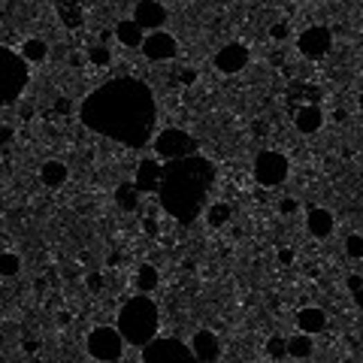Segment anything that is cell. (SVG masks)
<instances>
[{"mask_svg":"<svg viewBox=\"0 0 363 363\" xmlns=\"http://www.w3.org/2000/svg\"><path fill=\"white\" fill-rule=\"evenodd\" d=\"M12 127H0V145H6V143H12Z\"/></svg>","mask_w":363,"mask_h":363,"instance_id":"cell-37","label":"cell"},{"mask_svg":"<svg viewBox=\"0 0 363 363\" xmlns=\"http://www.w3.org/2000/svg\"><path fill=\"white\" fill-rule=\"evenodd\" d=\"M267 354L272 360H282L287 354V339H282V336H269V339H267Z\"/></svg>","mask_w":363,"mask_h":363,"instance_id":"cell-29","label":"cell"},{"mask_svg":"<svg viewBox=\"0 0 363 363\" xmlns=\"http://www.w3.org/2000/svg\"><path fill=\"white\" fill-rule=\"evenodd\" d=\"M296 327H300V333H306V336L321 333V330L327 327V315L315 306H306V309L296 312Z\"/></svg>","mask_w":363,"mask_h":363,"instance_id":"cell-17","label":"cell"},{"mask_svg":"<svg viewBox=\"0 0 363 363\" xmlns=\"http://www.w3.org/2000/svg\"><path fill=\"white\" fill-rule=\"evenodd\" d=\"M306 227H309V233H312V236L327 239L330 233H333V227H336L333 212H330V209H309V215H306Z\"/></svg>","mask_w":363,"mask_h":363,"instance_id":"cell-16","label":"cell"},{"mask_svg":"<svg viewBox=\"0 0 363 363\" xmlns=\"http://www.w3.org/2000/svg\"><path fill=\"white\" fill-rule=\"evenodd\" d=\"M291 97H294V100H309V106H318L321 91L312 88V85H303V82H296V85L291 88Z\"/></svg>","mask_w":363,"mask_h":363,"instance_id":"cell-28","label":"cell"},{"mask_svg":"<svg viewBox=\"0 0 363 363\" xmlns=\"http://www.w3.org/2000/svg\"><path fill=\"white\" fill-rule=\"evenodd\" d=\"M360 112H363V94H360Z\"/></svg>","mask_w":363,"mask_h":363,"instance_id":"cell-41","label":"cell"},{"mask_svg":"<svg viewBox=\"0 0 363 363\" xmlns=\"http://www.w3.org/2000/svg\"><path fill=\"white\" fill-rule=\"evenodd\" d=\"M215 176H218L215 163L209 158H200V154L167 163L158 188V200L163 212L170 218H176L179 224H191L194 218H200L206 197L215 185Z\"/></svg>","mask_w":363,"mask_h":363,"instance_id":"cell-2","label":"cell"},{"mask_svg":"<svg viewBox=\"0 0 363 363\" xmlns=\"http://www.w3.org/2000/svg\"><path fill=\"white\" fill-rule=\"evenodd\" d=\"M230 218H233V212H230L227 203H215V206L206 209V224H209V227H224Z\"/></svg>","mask_w":363,"mask_h":363,"instance_id":"cell-24","label":"cell"},{"mask_svg":"<svg viewBox=\"0 0 363 363\" xmlns=\"http://www.w3.org/2000/svg\"><path fill=\"white\" fill-rule=\"evenodd\" d=\"M134 21L143 30H152L158 34L161 24H167V6L158 3V0H143V3L134 6Z\"/></svg>","mask_w":363,"mask_h":363,"instance_id":"cell-12","label":"cell"},{"mask_svg":"<svg viewBox=\"0 0 363 363\" xmlns=\"http://www.w3.org/2000/svg\"><path fill=\"white\" fill-rule=\"evenodd\" d=\"M143 230H145L148 236H158V221H154L152 215H145V218H143Z\"/></svg>","mask_w":363,"mask_h":363,"instance_id":"cell-34","label":"cell"},{"mask_svg":"<svg viewBox=\"0 0 363 363\" xmlns=\"http://www.w3.org/2000/svg\"><path fill=\"white\" fill-rule=\"evenodd\" d=\"M143 363H197L191 345L182 339H152L143 348Z\"/></svg>","mask_w":363,"mask_h":363,"instance_id":"cell-7","label":"cell"},{"mask_svg":"<svg viewBox=\"0 0 363 363\" xmlns=\"http://www.w3.org/2000/svg\"><path fill=\"white\" fill-rule=\"evenodd\" d=\"M179 82H182V85H194V82H197V70L194 67L179 70Z\"/></svg>","mask_w":363,"mask_h":363,"instance_id":"cell-32","label":"cell"},{"mask_svg":"<svg viewBox=\"0 0 363 363\" xmlns=\"http://www.w3.org/2000/svg\"><path fill=\"white\" fill-rule=\"evenodd\" d=\"M154 152H158L161 161L172 163V161L197 154V139L191 134H185V130H179V127H167L158 134V139H154Z\"/></svg>","mask_w":363,"mask_h":363,"instance_id":"cell-6","label":"cell"},{"mask_svg":"<svg viewBox=\"0 0 363 363\" xmlns=\"http://www.w3.org/2000/svg\"><path fill=\"white\" fill-rule=\"evenodd\" d=\"M88 61L94 64V67H109V64H112V48L109 46H100V43L91 46L88 48Z\"/></svg>","mask_w":363,"mask_h":363,"instance_id":"cell-27","label":"cell"},{"mask_svg":"<svg viewBox=\"0 0 363 363\" xmlns=\"http://www.w3.org/2000/svg\"><path fill=\"white\" fill-rule=\"evenodd\" d=\"M179 52V43L176 37L167 34V30H158V34H148L143 39V55L148 61H172Z\"/></svg>","mask_w":363,"mask_h":363,"instance_id":"cell-11","label":"cell"},{"mask_svg":"<svg viewBox=\"0 0 363 363\" xmlns=\"http://www.w3.org/2000/svg\"><path fill=\"white\" fill-rule=\"evenodd\" d=\"M354 303H357V309H363V287L360 291H354Z\"/></svg>","mask_w":363,"mask_h":363,"instance_id":"cell-40","label":"cell"},{"mask_svg":"<svg viewBox=\"0 0 363 363\" xmlns=\"http://www.w3.org/2000/svg\"><path fill=\"white\" fill-rule=\"evenodd\" d=\"M70 170L64 161H46L43 167H39V182H43L46 188H61L64 182H67Z\"/></svg>","mask_w":363,"mask_h":363,"instance_id":"cell-18","label":"cell"},{"mask_svg":"<svg viewBox=\"0 0 363 363\" xmlns=\"http://www.w3.org/2000/svg\"><path fill=\"white\" fill-rule=\"evenodd\" d=\"M19 55L24 57V64H43L48 57V43L46 39H39V37H30V39H24L21 43Z\"/></svg>","mask_w":363,"mask_h":363,"instance_id":"cell-21","label":"cell"},{"mask_svg":"<svg viewBox=\"0 0 363 363\" xmlns=\"http://www.w3.org/2000/svg\"><path fill=\"white\" fill-rule=\"evenodd\" d=\"M360 287H363V278L360 276H348V291L354 294V291H360Z\"/></svg>","mask_w":363,"mask_h":363,"instance_id":"cell-38","label":"cell"},{"mask_svg":"<svg viewBox=\"0 0 363 363\" xmlns=\"http://www.w3.org/2000/svg\"><path fill=\"white\" fill-rule=\"evenodd\" d=\"M215 67L221 73H227V76H233V73H242L249 67V46L242 43H227L221 46L215 52Z\"/></svg>","mask_w":363,"mask_h":363,"instance_id":"cell-10","label":"cell"},{"mask_svg":"<svg viewBox=\"0 0 363 363\" xmlns=\"http://www.w3.org/2000/svg\"><path fill=\"white\" fill-rule=\"evenodd\" d=\"M88 287H91V291H103V276H100V272H91V276H88Z\"/></svg>","mask_w":363,"mask_h":363,"instance_id":"cell-35","label":"cell"},{"mask_svg":"<svg viewBox=\"0 0 363 363\" xmlns=\"http://www.w3.org/2000/svg\"><path fill=\"white\" fill-rule=\"evenodd\" d=\"M158 324H161L158 306L145 294L130 296L118 312V333L125 336V342L139 345V348H145L158 336Z\"/></svg>","mask_w":363,"mask_h":363,"instance_id":"cell-3","label":"cell"},{"mask_svg":"<svg viewBox=\"0 0 363 363\" xmlns=\"http://www.w3.org/2000/svg\"><path fill=\"white\" fill-rule=\"evenodd\" d=\"M28 82H30V73L24 57L19 52H12V48L0 46V106H10L19 100L24 88H28Z\"/></svg>","mask_w":363,"mask_h":363,"instance_id":"cell-4","label":"cell"},{"mask_svg":"<svg viewBox=\"0 0 363 363\" xmlns=\"http://www.w3.org/2000/svg\"><path fill=\"white\" fill-rule=\"evenodd\" d=\"M161 176H163V167L158 163V158H143L134 176V188L139 194H152L161 188Z\"/></svg>","mask_w":363,"mask_h":363,"instance_id":"cell-13","label":"cell"},{"mask_svg":"<svg viewBox=\"0 0 363 363\" xmlns=\"http://www.w3.org/2000/svg\"><path fill=\"white\" fill-rule=\"evenodd\" d=\"M19 269H21V258H19V254H12V251L0 254V276L12 278V276H19Z\"/></svg>","mask_w":363,"mask_h":363,"instance_id":"cell-26","label":"cell"},{"mask_svg":"<svg viewBox=\"0 0 363 363\" xmlns=\"http://www.w3.org/2000/svg\"><path fill=\"white\" fill-rule=\"evenodd\" d=\"M55 112H61V115L70 112V100H67V97H57V100H55Z\"/></svg>","mask_w":363,"mask_h":363,"instance_id":"cell-36","label":"cell"},{"mask_svg":"<svg viewBox=\"0 0 363 363\" xmlns=\"http://www.w3.org/2000/svg\"><path fill=\"white\" fill-rule=\"evenodd\" d=\"M345 251H348V258H363V236L357 233H351L348 239H345Z\"/></svg>","mask_w":363,"mask_h":363,"instance_id":"cell-30","label":"cell"},{"mask_svg":"<svg viewBox=\"0 0 363 363\" xmlns=\"http://www.w3.org/2000/svg\"><path fill=\"white\" fill-rule=\"evenodd\" d=\"M79 118L88 130L106 139L127 148H143L154 136L158 103L143 79L121 76L91 91L79 106Z\"/></svg>","mask_w":363,"mask_h":363,"instance_id":"cell-1","label":"cell"},{"mask_svg":"<svg viewBox=\"0 0 363 363\" xmlns=\"http://www.w3.org/2000/svg\"><path fill=\"white\" fill-rule=\"evenodd\" d=\"M294 125L300 134H318L321 125H324V112H321L318 106L303 103V106H296V112H294Z\"/></svg>","mask_w":363,"mask_h":363,"instance_id":"cell-15","label":"cell"},{"mask_svg":"<svg viewBox=\"0 0 363 363\" xmlns=\"http://www.w3.org/2000/svg\"><path fill=\"white\" fill-rule=\"evenodd\" d=\"M158 282H161L158 267H152V263H143V267L136 269V291L148 294V291H154V287H158Z\"/></svg>","mask_w":363,"mask_h":363,"instance_id":"cell-23","label":"cell"},{"mask_svg":"<svg viewBox=\"0 0 363 363\" xmlns=\"http://www.w3.org/2000/svg\"><path fill=\"white\" fill-rule=\"evenodd\" d=\"M88 354L100 363H115L125 354V336L118 327H94L88 333Z\"/></svg>","mask_w":363,"mask_h":363,"instance_id":"cell-5","label":"cell"},{"mask_svg":"<svg viewBox=\"0 0 363 363\" xmlns=\"http://www.w3.org/2000/svg\"><path fill=\"white\" fill-rule=\"evenodd\" d=\"M115 37H118V43H125L130 48H136V46H143V28L134 21V19H125V21H118L115 24Z\"/></svg>","mask_w":363,"mask_h":363,"instance_id":"cell-19","label":"cell"},{"mask_svg":"<svg viewBox=\"0 0 363 363\" xmlns=\"http://www.w3.org/2000/svg\"><path fill=\"white\" fill-rule=\"evenodd\" d=\"M296 48H300V55L309 57V61H321V57H327V52L333 48V30L324 28V24H312V28H306L296 37Z\"/></svg>","mask_w":363,"mask_h":363,"instance_id":"cell-9","label":"cell"},{"mask_svg":"<svg viewBox=\"0 0 363 363\" xmlns=\"http://www.w3.org/2000/svg\"><path fill=\"white\" fill-rule=\"evenodd\" d=\"M57 19H61L64 28L76 30V28H82V24H85V12H82V6H79V3L61 0V3H57Z\"/></svg>","mask_w":363,"mask_h":363,"instance_id":"cell-20","label":"cell"},{"mask_svg":"<svg viewBox=\"0 0 363 363\" xmlns=\"http://www.w3.org/2000/svg\"><path fill=\"white\" fill-rule=\"evenodd\" d=\"M115 203H118L125 212L136 209V206H139V191L134 188V182H121V185L115 188Z\"/></svg>","mask_w":363,"mask_h":363,"instance_id":"cell-22","label":"cell"},{"mask_svg":"<svg viewBox=\"0 0 363 363\" xmlns=\"http://www.w3.org/2000/svg\"><path fill=\"white\" fill-rule=\"evenodd\" d=\"M191 351H194L197 363H218L221 342H218V336L212 333V330H197L194 339H191Z\"/></svg>","mask_w":363,"mask_h":363,"instance_id":"cell-14","label":"cell"},{"mask_svg":"<svg viewBox=\"0 0 363 363\" xmlns=\"http://www.w3.org/2000/svg\"><path fill=\"white\" fill-rule=\"evenodd\" d=\"M287 34H291L287 21H276V24L269 28V37H272V39H278V43H282V39H287Z\"/></svg>","mask_w":363,"mask_h":363,"instance_id":"cell-31","label":"cell"},{"mask_svg":"<svg viewBox=\"0 0 363 363\" xmlns=\"http://www.w3.org/2000/svg\"><path fill=\"white\" fill-rule=\"evenodd\" d=\"M312 348H315V345H312V339H309L306 333H300V336H294V339H287V354H291V357H296V360L309 357Z\"/></svg>","mask_w":363,"mask_h":363,"instance_id":"cell-25","label":"cell"},{"mask_svg":"<svg viewBox=\"0 0 363 363\" xmlns=\"http://www.w3.org/2000/svg\"><path fill=\"white\" fill-rule=\"evenodd\" d=\"M287 172H291V163H287L282 152H260L258 158H254V182L263 188L282 185L287 179Z\"/></svg>","mask_w":363,"mask_h":363,"instance_id":"cell-8","label":"cell"},{"mask_svg":"<svg viewBox=\"0 0 363 363\" xmlns=\"http://www.w3.org/2000/svg\"><path fill=\"white\" fill-rule=\"evenodd\" d=\"M278 260H282V263H294V251L291 249H282V251H278Z\"/></svg>","mask_w":363,"mask_h":363,"instance_id":"cell-39","label":"cell"},{"mask_svg":"<svg viewBox=\"0 0 363 363\" xmlns=\"http://www.w3.org/2000/svg\"><path fill=\"white\" fill-rule=\"evenodd\" d=\"M278 212H282V215H294V212H296V200H291V197L278 200Z\"/></svg>","mask_w":363,"mask_h":363,"instance_id":"cell-33","label":"cell"}]
</instances>
